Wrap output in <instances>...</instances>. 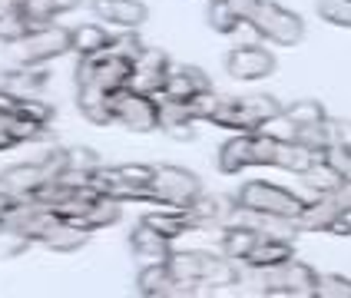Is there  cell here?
I'll list each match as a JSON object with an SVG mask.
<instances>
[{"mask_svg": "<svg viewBox=\"0 0 351 298\" xmlns=\"http://www.w3.org/2000/svg\"><path fill=\"white\" fill-rule=\"evenodd\" d=\"M166 262L176 278L199 285L202 295H215L239 285V269H235V258L229 256L219 258L213 252H173Z\"/></svg>", "mask_w": 351, "mask_h": 298, "instance_id": "cell-1", "label": "cell"}, {"mask_svg": "<svg viewBox=\"0 0 351 298\" xmlns=\"http://www.w3.org/2000/svg\"><path fill=\"white\" fill-rule=\"evenodd\" d=\"M232 3L262 40H272L278 47H295L298 40L305 37L302 17L272 3V0H232Z\"/></svg>", "mask_w": 351, "mask_h": 298, "instance_id": "cell-2", "label": "cell"}, {"mask_svg": "<svg viewBox=\"0 0 351 298\" xmlns=\"http://www.w3.org/2000/svg\"><path fill=\"white\" fill-rule=\"evenodd\" d=\"M278 146H282V139L269 136L265 129L239 133V136H232L229 142L219 146L215 166L226 176H235V173H242L249 166H278Z\"/></svg>", "mask_w": 351, "mask_h": 298, "instance_id": "cell-3", "label": "cell"}, {"mask_svg": "<svg viewBox=\"0 0 351 298\" xmlns=\"http://www.w3.org/2000/svg\"><path fill=\"white\" fill-rule=\"evenodd\" d=\"M285 106L269 93H255V97H222L219 110L213 113L209 123L235 133H258L269 119H275Z\"/></svg>", "mask_w": 351, "mask_h": 298, "instance_id": "cell-4", "label": "cell"}, {"mask_svg": "<svg viewBox=\"0 0 351 298\" xmlns=\"http://www.w3.org/2000/svg\"><path fill=\"white\" fill-rule=\"evenodd\" d=\"M235 206L249 209V212H262V216L298 219L302 209H305V199L298 193H292V189H285V186H272V182L252 179V182H245L235 193Z\"/></svg>", "mask_w": 351, "mask_h": 298, "instance_id": "cell-5", "label": "cell"}, {"mask_svg": "<svg viewBox=\"0 0 351 298\" xmlns=\"http://www.w3.org/2000/svg\"><path fill=\"white\" fill-rule=\"evenodd\" d=\"M258 295H278V298H315V285H318V272L312 265L289 258L282 265L262 269L258 278Z\"/></svg>", "mask_w": 351, "mask_h": 298, "instance_id": "cell-6", "label": "cell"}, {"mask_svg": "<svg viewBox=\"0 0 351 298\" xmlns=\"http://www.w3.org/2000/svg\"><path fill=\"white\" fill-rule=\"evenodd\" d=\"M113 123L133 129V133H153L159 129V99L149 93H139L133 86H119L110 93Z\"/></svg>", "mask_w": 351, "mask_h": 298, "instance_id": "cell-7", "label": "cell"}, {"mask_svg": "<svg viewBox=\"0 0 351 298\" xmlns=\"http://www.w3.org/2000/svg\"><path fill=\"white\" fill-rule=\"evenodd\" d=\"M70 50H73L70 30L53 27V23H50V27H40V30H30L23 40L10 43L14 63H34V66H43V63L63 57V53H70Z\"/></svg>", "mask_w": 351, "mask_h": 298, "instance_id": "cell-8", "label": "cell"}, {"mask_svg": "<svg viewBox=\"0 0 351 298\" xmlns=\"http://www.w3.org/2000/svg\"><path fill=\"white\" fill-rule=\"evenodd\" d=\"M130 77H133V60L113 53L110 47L99 53H90V57H80L77 63V83H93L110 93L119 86H130Z\"/></svg>", "mask_w": 351, "mask_h": 298, "instance_id": "cell-9", "label": "cell"}, {"mask_svg": "<svg viewBox=\"0 0 351 298\" xmlns=\"http://www.w3.org/2000/svg\"><path fill=\"white\" fill-rule=\"evenodd\" d=\"M149 193L159 206H193L202 196V182L195 173L182 169V166H156Z\"/></svg>", "mask_w": 351, "mask_h": 298, "instance_id": "cell-10", "label": "cell"}, {"mask_svg": "<svg viewBox=\"0 0 351 298\" xmlns=\"http://www.w3.org/2000/svg\"><path fill=\"white\" fill-rule=\"evenodd\" d=\"M136 292L146 298H189V295H202L199 285L193 282H182L173 275L169 262H146L136 275Z\"/></svg>", "mask_w": 351, "mask_h": 298, "instance_id": "cell-11", "label": "cell"}, {"mask_svg": "<svg viewBox=\"0 0 351 298\" xmlns=\"http://www.w3.org/2000/svg\"><path fill=\"white\" fill-rule=\"evenodd\" d=\"M173 63L169 57L156 50V47H146L136 60H133V77H130V86L139 90V93H149V97H159L162 86H166V77H169Z\"/></svg>", "mask_w": 351, "mask_h": 298, "instance_id": "cell-12", "label": "cell"}, {"mask_svg": "<svg viewBox=\"0 0 351 298\" xmlns=\"http://www.w3.org/2000/svg\"><path fill=\"white\" fill-rule=\"evenodd\" d=\"M226 73L232 79H245V83L249 79H265L269 73H275V57L265 47L242 43L226 57Z\"/></svg>", "mask_w": 351, "mask_h": 298, "instance_id": "cell-13", "label": "cell"}, {"mask_svg": "<svg viewBox=\"0 0 351 298\" xmlns=\"http://www.w3.org/2000/svg\"><path fill=\"white\" fill-rule=\"evenodd\" d=\"M90 10L97 20L119 27V30H139L149 20V7L143 0H93Z\"/></svg>", "mask_w": 351, "mask_h": 298, "instance_id": "cell-14", "label": "cell"}, {"mask_svg": "<svg viewBox=\"0 0 351 298\" xmlns=\"http://www.w3.org/2000/svg\"><path fill=\"white\" fill-rule=\"evenodd\" d=\"M50 169L43 166V162H20V166H7L3 173H0V186L3 189H10L14 196H23V199H34L50 182Z\"/></svg>", "mask_w": 351, "mask_h": 298, "instance_id": "cell-15", "label": "cell"}, {"mask_svg": "<svg viewBox=\"0 0 351 298\" xmlns=\"http://www.w3.org/2000/svg\"><path fill=\"white\" fill-rule=\"evenodd\" d=\"M206 90H213V83H209V77H206L199 66H173L159 97L182 99V103H186V99H193L195 93H206Z\"/></svg>", "mask_w": 351, "mask_h": 298, "instance_id": "cell-16", "label": "cell"}, {"mask_svg": "<svg viewBox=\"0 0 351 298\" xmlns=\"http://www.w3.org/2000/svg\"><path fill=\"white\" fill-rule=\"evenodd\" d=\"M295 258V245L292 238H275V236H262L258 238V245H255L249 256L242 258V265L245 269H255V272H262V269H272V265H282V262H289Z\"/></svg>", "mask_w": 351, "mask_h": 298, "instance_id": "cell-17", "label": "cell"}, {"mask_svg": "<svg viewBox=\"0 0 351 298\" xmlns=\"http://www.w3.org/2000/svg\"><path fill=\"white\" fill-rule=\"evenodd\" d=\"M130 249L143 262H166V258L173 256V238H166L162 232L149 229L146 222H139L136 229L130 232Z\"/></svg>", "mask_w": 351, "mask_h": 298, "instance_id": "cell-18", "label": "cell"}, {"mask_svg": "<svg viewBox=\"0 0 351 298\" xmlns=\"http://www.w3.org/2000/svg\"><path fill=\"white\" fill-rule=\"evenodd\" d=\"M77 110L97 126H110L113 123L110 90H99L93 83H77Z\"/></svg>", "mask_w": 351, "mask_h": 298, "instance_id": "cell-19", "label": "cell"}, {"mask_svg": "<svg viewBox=\"0 0 351 298\" xmlns=\"http://www.w3.org/2000/svg\"><path fill=\"white\" fill-rule=\"evenodd\" d=\"M47 79L50 73L43 70V66H34V63H17L14 70H7L3 73V90H10V93H17V97H37L40 90L47 86Z\"/></svg>", "mask_w": 351, "mask_h": 298, "instance_id": "cell-20", "label": "cell"}, {"mask_svg": "<svg viewBox=\"0 0 351 298\" xmlns=\"http://www.w3.org/2000/svg\"><path fill=\"white\" fill-rule=\"evenodd\" d=\"M262 236H265V232H258V229L245 225V222H229V225H226V232H222V238H219L222 256L242 262V258H245L255 245H258V238H262Z\"/></svg>", "mask_w": 351, "mask_h": 298, "instance_id": "cell-21", "label": "cell"}, {"mask_svg": "<svg viewBox=\"0 0 351 298\" xmlns=\"http://www.w3.org/2000/svg\"><path fill=\"white\" fill-rule=\"evenodd\" d=\"M189 209L199 216L202 225H229L239 206H235V196H209V193H202Z\"/></svg>", "mask_w": 351, "mask_h": 298, "instance_id": "cell-22", "label": "cell"}, {"mask_svg": "<svg viewBox=\"0 0 351 298\" xmlns=\"http://www.w3.org/2000/svg\"><path fill=\"white\" fill-rule=\"evenodd\" d=\"M90 242V229L86 225H77V222H60L50 236L43 238L40 245L50 249V252H77Z\"/></svg>", "mask_w": 351, "mask_h": 298, "instance_id": "cell-23", "label": "cell"}, {"mask_svg": "<svg viewBox=\"0 0 351 298\" xmlns=\"http://www.w3.org/2000/svg\"><path fill=\"white\" fill-rule=\"evenodd\" d=\"M70 43H73V53L80 57H90V53H99L113 43V34L99 23H83L77 30H70Z\"/></svg>", "mask_w": 351, "mask_h": 298, "instance_id": "cell-24", "label": "cell"}, {"mask_svg": "<svg viewBox=\"0 0 351 298\" xmlns=\"http://www.w3.org/2000/svg\"><path fill=\"white\" fill-rule=\"evenodd\" d=\"M206 20H209V27H213L215 34H239V30H249V23H245V17L235 10L232 0H215V3H209Z\"/></svg>", "mask_w": 351, "mask_h": 298, "instance_id": "cell-25", "label": "cell"}, {"mask_svg": "<svg viewBox=\"0 0 351 298\" xmlns=\"http://www.w3.org/2000/svg\"><path fill=\"white\" fill-rule=\"evenodd\" d=\"M302 182L312 189L315 196H322V193H335L338 186H345V182H341V176L335 173V166L325 156H318L312 166L302 173Z\"/></svg>", "mask_w": 351, "mask_h": 298, "instance_id": "cell-26", "label": "cell"}, {"mask_svg": "<svg viewBox=\"0 0 351 298\" xmlns=\"http://www.w3.org/2000/svg\"><path fill=\"white\" fill-rule=\"evenodd\" d=\"M119 216H123V209H119V199L103 196L97 206L90 209V216H86V222H83V225H86L90 232H97V229H106V225H117Z\"/></svg>", "mask_w": 351, "mask_h": 298, "instance_id": "cell-27", "label": "cell"}, {"mask_svg": "<svg viewBox=\"0 0 351 298\" xmlns=\"http://www.w3.org/2000/svg\"><path fill=\"white\" fill-rule=\"evenodd\" d=\"M282 113L292 119L298 129H302V126H312V123H322V119L328 116V113H325V106H322L318 99H295L292 106H285Z\"/></svg>", "mask_w": 351, "mask_h": 298, "instance_id": "cell-28", "label": "cell"}, {"mask_svg": "<svg viewBox=\"0 0 351 298\" xmlns=\"http://www.w3.org/2000/svg\"><path fill=\"white\" fill-rule=\"evenodd\" d=\"M30 20L23 17V10H0V40L3 43H17L30 34Z\"/></svg>", "mask_w": 351, "mask_h": 298, "instance_id": "cell-29", "label": "cell"}, {"mask_svg": "<svg viewBox=\"0 0 351 298\" xmlns=\"http://www.w3.org/2000/svg\"><path fill=\"white\" fill-rule=\"evenodd\" d=\"M318 17L328 20L332 27H345L351 30V0H318L315 3Z\"/></svg>", "mask_w": 351, "mask_h": 298, "instance_id": "cell-30", "label": "cell"}, {"mask_svg": "<svg viewBox=\"0 0 351 298\" xmlns=\"http://www.w3.org/2000/svg\"><path fill=\"white\" fill-rule=\"evenodd\" d=\"M30 245H34V242L23 236V232L10 229V225H0V258H17V256H23Z\"/></svg>", "mask_w": 351, "mask_h": 298, "instance_id": "cell-31", "label": "cell"}, {"mask_svg": "<svg viewBox=\"0 0 351 298\" xmlns=\"http://www.w3.org/2000/svg\"><path fill=\"white\" fill-rule=\"evenodd\" d=\"M17 116L30 119V123H40V126H50L53 123V106L47 99H37V97H23L20 99V113Z\"/></svg>", "mask_w": 351, "mask_h": 298, "instance_id": "cell-32", "label": "cell"}, {"mask_svg": "<svg viewBox=\"0 0 351 298\" xmlns=\"http://www.w3.org/2000/svg\"><path fill=\"white\" fill-rule=\"evenodd\" d=\"M315 298H351V278H345V275H318Z\"/></svg>", "mask_w": 351, "mask_h": 298, "instance_id": "cell-33", "label": "cell"}, {"mask_svg": "<svg viewBox=\"0 0 351 298\" xmlns=\"http://www.w3.org/2000/svg\"><path fill=\"white\" fill-rule=\"evenodd\" d=\"M219 103H222V97H215L213 90H206V93H195L193 99H186V110H189V116L199 123V119H213V113L219 110Z\"/></svg>", "mask_w": 351, "mask_h": 298, "instance_id": "cell-34", "label": "cell"}, {"mask_svg": "<svg viewBox=\"0 0 351 298\" xmlns=\"http://www.w3.org/2000/svg\"><path fill=\"white\" fill-rule=\"evenodd\" d=\"M66 156H70V169H73V173H93L97 166H103V162H99V153H93L90 146H70ZM70 169H66V173H70Z\"/></svg>", "mask_w": 351, "mask_h": 298, "instance_id": "cell-35", "label": "cell"}, {"mask_svg": "<svg viewBox=\"0 0 351 298\" xmlns=\"http://www.w3.org/2000/svg\"><path fill=\"white\" fill-rule=\"evenodd\" d=\"M110 50H113V53H119V57H126V60H136L139 53L146 50V43L136 37V30H123L119 37H113Z\"/></svg>", "mask_w": 351, "mask_h": 298, "instance_id": "cell-36", "label": "cell"}, {"mask_svg": "<svg viewBox=\"0 0 351 298\" xmlns=\"http://www.w3.org/2000/svg\"><path fill=\"white\" fill-rule=\"evenodd\" d=\"M322 156L335 166V173L341 176V182L351 186V146H332V149H325Z\"/></svg>", "mask_w": 351, "mask_h": 298, "instance_id": "cell-37", "label": "cell"}, {"mask_svg": "<svg viewBox=\"0 0 351 298\" xmlns=\"http://www.w3.org/2000/svg\"><path fill=\"white\" fill-rule=\"evenodd\" d=\"M325 129H328V142H332V146H351V119L325 116ZM332 146H328V149H332Z\"/></svg>", "mask_w": 351, "mask_h": 298, "instance_id": "cell-38", "label": "cell"}, {"mask_svg": "<svg viewBox=\"0 0 351 298\" xmlns=\"http://www.w3.org/2000/svg\"><path fill=\"white\" fill-rule=\"evenodd\" d=\"M162 133L176 142H193L195 139V119H176V123H166Z\"/></svg>", "mask_w": 351, "mask_h": 298, "instance_id": "cell-39", "label": "cell"}, {"mask_svg": "<svg viewBox=\"0 0 351 298\" xmlns=\"http://www.w3.org/2000/svg\"><path fill=\"white\" fill-rule=\"evenodd\" d=\"M17 136H14V116L0 113V149H14Z\"/></svg>", "mask_w": 351, "mask_h": 298, "instance_id": "cell-40", "label": "cell"}, {"mask_svg": "<svg viewBox=\"0 0 351 298\" xmlns=\"http://www.w3.org/2000/svg\"><path fill=\"white\" fill-rule=\"evenodd\" d=\"M20 99H23V97H17V93H10V90H3V86H0V113L17 116V113H20Z\"/></svg>", "mask_w": 351, "mask_h": 298, "instance_id": "cell-41", "label": "cell"}, {"mask_svg": "<svg viewBox=\"0 0 351 298\" xmlns=\"http://www.w3.org/2000/svg\"><path fill=\"white\" fill-rule=\"evenodd\" d=\"M50 3H53V10H57V14H70V10H77L83 0H50Z\"/></svg>", "mask_w": 351, "mask_h": 298, "instance_id": "cell-42", "label": "cell"}, {"mask_svg": "<svg viewBox=\"0 0 351 298\" xmlns=\"http://www.w3.org/2000/svg\"><path fill=\"white\" fill-rule=\"evenodd\" d=\"M27 0H0V10H20Z\"/></svg>", "mask_w": 351, "mask_h": 298, "instance_id": "cell-43", "label": "cell"}, {"mask_svg": "<svg viewBox=\"0 0 351 298\" xmlns=\"http://www.w3.org/2000/svg\"><path fill=\"white\" fill-rule=\"evenodd\" d=\"M206 3H215V0H206Z\"/></svg>", "mask_w": 351, "mask_h": 298, "instance_id": "cell-44", "label": "cell"}]
</instances>
